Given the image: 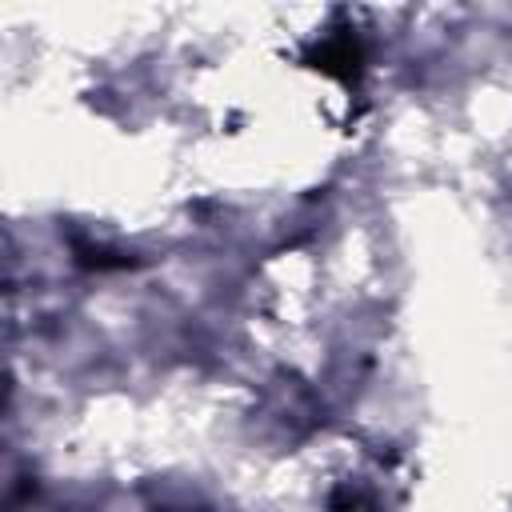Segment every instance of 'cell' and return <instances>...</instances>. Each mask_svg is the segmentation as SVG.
<instances>
[{"mask_svg":"<svg viewBox=\"0 0 512 512\" xmlns=\"http://www.w3.org/2000/svg\"><path fill=\"white\" fill-rule=\"evenodd\" d=\"M312 68L336 76V80H356L360 72V40L352 32H336L328 36L316 52H312Z\"/></svg>","mask_w":512,"mask_h":512,"instance_id":"6da1fadb","label":"cell"}]
</instances>
